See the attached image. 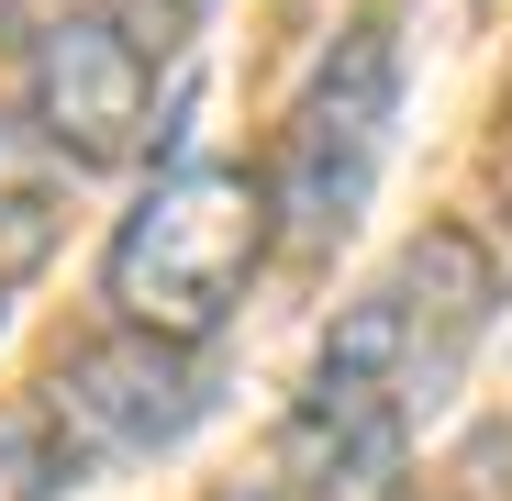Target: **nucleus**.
<instances>
[{
	"label": "nucleus",
	"instance_id": "6e6552de",
	"mask_svg": "<svg viewBox=\"0 0 512 501\" xmlns=\"http://www.w3.org/2000/svg\"><path fill=\"white\" fill-rule=\"evenodd\" d=\"M67 479H78L67 424L56 412H12V424H0V501H56Z\"/></svg>",
	"mask_w": 512,
	"mask_h": 501
},
{
	"label": "nucleus",
	"instance_id": "0eeeda50",
	"mask_svg": "<svg viewBox=\"0 0 512 501\" xmlns=\"http://www.w3.org/2000/svg\"><path fill=\"white\" fill-rule=\"evenodd\" d=\"M67 179L78 167L56 156V134L23 112H0V290L12 279H34L45 257H56V223H67Z\"/></svg>",
	"mask_w": 512,
	"mask_h": 501
},
{
	"label": "nucleus",
	"instance_id": "20e7f679",
	"mask_svg": "<svg viewBox=\"0 0 512 501\" xmlns=\"http://www.w3.org/2000/svg\"><path fill=\"white\" fill-rule=\"evenodd\" d=\"M145 101H156V67L145 34L112 12H56L34 34V123L56 134L67 167H123L145 145Z\"/></svg>",
	"mask_w": 512,
	"mask_h": 501
},
{
	"label": "nucleus",
	"instance_id": "f257e3e1",
	"mask_svg": "<svg viewBox=\"0 0 512 501\" xmlns=\"http://www.w3.org/2000/svg\"><path fill=\"white\" fill-rule=\"evenodd\" d=\"M279 234V190L245 179L223 156H190V167H156V190L112 223L101 245V301L134 323V334H167V346H212L223 312L245 301L256 257Z\"/></svg>",
	"mask_w": 512,
	"mask_h": 501
},
{
	"label": "nucleus",
	"instance_id": "39448f33",
	"mask_svg": "<svg viewBox=\"0 0 512 501\" xmlns=\"http://www.w3.org/2000/svg\"><path fill=\"white\" fill-rule=\"evenodd\" d=\"M279 457H290V490H301V501H401L412 401H390V390H323V379H301Z\"/></svg>",
	"mask_w": 512,
	"mask_h": 501
},
{
	"label": "nucleus",
	"instance_id": "423d86ee",
	"mask_svg": "<svg viewBox=\"0 0 512 501\" xmlns=\"http://www.w3.org/2000/svg\"><path fill=\"white\" fill-rule=\"evenodd\" d=\"M401 323H412V412H435L446 401V379L468 368V346H479V323H490V301H501V279H490V257L457 234V223H435L401 257Z\"/></svg>",
	"mask_w": 512,
	"mask_h": 501
},
{
	"label": "nucleus",
	"instance_id": "7ed1b4c3",
	"mask_svg": "<svg viewBox=\"0 0 512 501\" xmlns=\"http://www.w3.org/2000/svg\"><path fill=\"white\" fill-rule=\"evenodd\" d=\"M45 412L67 424L78 468L90 457H156L201 424V368L190 346H167V334H101V346H78L56 379H45Z\"/></svg>",
	"mask_w": 512,
	"mask_h": 501
},
{
	"label": "nucleus",
	"instance_id": "f03ea898",
	"mask_svg": "<svg viewBox=\"0 0 512 501\" xmlns=\"http://www.w3.org/2000/svg\"><path fill=\"white\" fill-rule=\"evenodd\" d=\"M390 123H401V45H390V23H357L312 67L290 145H279V234L301 257L357 234V212L379 190V156H390Z\"/></svg>",
	"mask_w": 512,
	"mask_h": 501
},
{
	"label": "nucleus",
	"instance_id": "1a4fd4ad",
	"mask_svg": "<svg viewBox=\"0 0 512 501\" xmlns=\"http://www.w3.org/2000/svg\"><path fill=\"white\" fill-rule=\"evenodd\" d=\"M179 12H201V0H179Z\"/></svg>",
	"mask_w": 512,
	"mask_h": 501
}]
</instances>
